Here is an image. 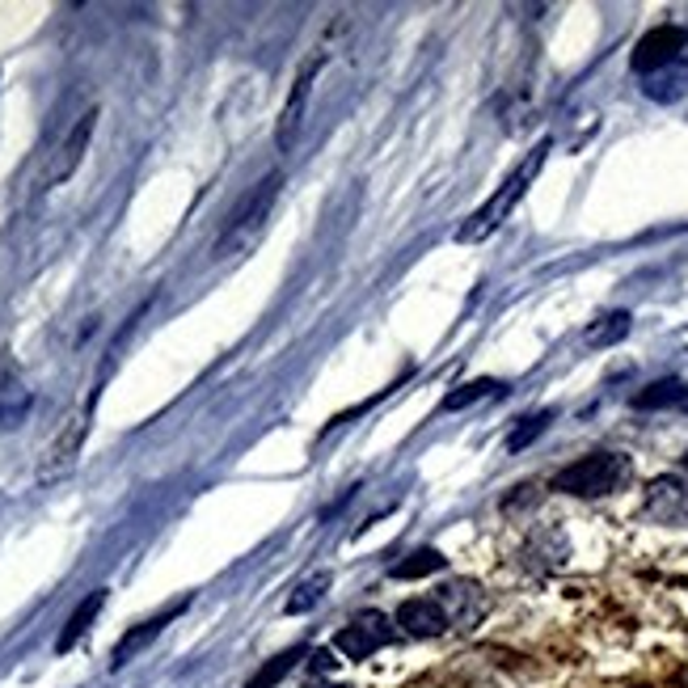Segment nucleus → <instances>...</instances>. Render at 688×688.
Wrapping results in <instances>:
<instances>
[{
  "instance_id": "nucleus-1",
  "label": "nucleus",
  "mask_w": 688,
  "mask_h": 688,
  "mask_svg": "<svg viewBox=\"0 0 688 688\" xmlns=\"http://www.w3.org/2000/svg\"><path fill=\"white\" fill-rule=\"evenodd\" d=\"M550 148H553V139H541V144L523 157L520 166H516V173H511V178H507V182H503V187H498V191L490 194L465 224H461V228H456V241H465V246L469 241H486L495 228H503V221L516 212V203H520L523 194H528V187L537 182V173H541V166H545Z\"/></svg>"
},
{
  "instance_id": "nucleus-2",
  "label": "nucleus",
  "mask_w": 688,
  "mask_h": 688,
  "mask_svg": "<svg viewBox=\"0 0 688 688\" xmlns=\"http://www.w3.org/2000/svg\"><path fill=\"white\" fill-rule=\"evenodd\" d=\"M279 187H283V173H267V178L233 207L221 241H216V258L233 253V249H246L249 241L262 233V224H267V216H271V207H275V199H279Z\"/></svg>"
},
{
  "instance_id": "nucleus-3",
  "label": "nucleus",
  "mask_w": 688,
  "mask_h": 688,
  "mask_svg": "<svg viewBox=\"0 0 688 688\" xmlns=\"http://www.w3.org/2000/svg\"><path fill=\"white\" fill-rule=\"evenodd\" d=\"M630 477V461L621 452H591L575 465H566L557 477H553V490L562 495H578V498H596V495H612L621 482Z\"/></svg>"
},
{
  "instance_id": "nucleus-4",
  "label": "nucleus",
  "mask_w": 688,
  "mask_h": 688,
  "mask_svg": "<svg viewBox=\"0 0 688 688\" xmlns=\"http://www.w3.org/2000/svg\"><path fill=\"white\" fill-rule=\"evenodd\" d=\"M688 52V34L680 26H655L651 34H642L638 38V47H633V72L638 77H655L663 68H672V64H680Z\"/></svg>"
},
{
  "instance_id": "nucleus-5",
  "label": "nucleus",
  "mask_w": 688,
  "mask_h": 688,
  "mask_svg": "<svg viewBox=\"0 0 688 688\" xmlns=\"http://www.w3.org/2000/svg\"><path fill=\"white\" fill-rule=\"evenodd\" d=\"M322 64H326V59L313 56L301 68V72H296V81H292V93H287V102H283V114H279V127H275L279 153H292V144H296V136H301L304 111H308V98H313V81H317Z\"/></svg>"
},
{
  "instance_id": "nucleus-6",
  "label": "nucleus",
  "mask_w": 688,
  "mask_h": 688,
  "mask_svg": "<svg viewBox=\"0 0 688 688\" xmlns=\"http://www.w3.org/2000/svg\"><path fill=\"white\" fill-rule=\"evenodd\" d=\"M93 132H98V111H84L81 119H77V127L68 132V139L59 144L56 161H52V169H47L43 187H59V182H68V178L77 173L84 148H89V139H93Z\"/></svg>"
},
{
  "instance_id": "nucleus-7",
  "label": "nucleus",
  "mask_w": 688,
  "mask_h": 688,
  "mask_svg": "<svg viewBox=\"0 0 688 688\" xmlns=\"http://www.w3.org/2000/svg\"><path fill=\"white\" fill-rule=\"evenodd\" d=\"M84 431H89V410L72 414V418L64 422V431L56 436V443L47 448L43 477H59V473H68V469L77 465V456H81V443H84Z\"/></svg>"
},
{
  "instance_id": "nucleus-8",
  "label": "nucleus",
  "mask_w": 688,
  "mask_h": 688,
  "mask_svg": "<svg viewBox=\"0 0 688 688\" xmlns=\"http://www.w3.org/2000/svg\"><path fill=\"white\" fill-rule=\"evenodd\" d=\"M436 605L443 608L448 625H473V621L486 612V600H482L477 583H443Z\"/></svg>"
},
{
  "instance_id": "nucleus-9",
  "label": "nucleus",
  "mask_w": 688,
  "mask_h": 688,
  "mask_svg": "<svg viewBox=\"0 0 688 688\" xmlns=\"http://www.w3.org/2000/svg\"><path fill=\"white\" fill-rule=\"evenodd\" d=\"M397 625L410 633V638H440L448 630V617H443V608L436 600L418 596V600H406V605L397 608Z\"/></svg>"
},
{
  "instance_id": "nucleus-10",
  "label": "nucleus",
  "mask_w": 688,
  "mask_h": 688,
  "mask_svg": "<svg viewBox=\"0 0 688 688\" xmlns=\"http://www.w3.org/2000/svg\"><path fill=\"white\" fill-rule=\"evenodd\" d=\"M182 608H187V600L169 605L166 612H161V617H153V621H139L136 630L123 633V638H119V646H114V655H111V667H123V663H132V655H136V651H144V646H148V642H153L157 633L166 630V625L173 621V617H178V612H182Z\"/></svg>"
},
{
  "instance_id": "nucleus-11",
  "label": "nucleus",
  "mask_w": 688,
  "mask_h": 688,
  "mask_svg": "<svg viewBox=\"0 0 688 688\" xmlns=\"http://www.w3.org/2000/svg\"><path fill=\"white\" fill-rule=\"evenodd\" d=\"M646 507L651 516H659L667 523H685L688 520V490L676 477H655L651 490H646Z\"/></svg>"
},
{
  "instance_id": "nucleus-12",
  "label": "nucleus",
  "mask_w": 688,
  "mask_h": 688,
  "mask_svg": "<svg viewBox=\"0 0 688 688\" xmlns=\"http://www.w3.org/2000/svg\"><path fill=\"white\" fill-rule=\"evenodd\" d=\"M102 605H106V587H98L93 596H84L81 605L72 608V617H68V625H64V633L56 638V651L59 655H68L77 642H81L84 633H89V625L98 621V612H102Z\"/></svg>"
},
{
  "instance_id": "nucleus-13",
  "label": "nucleus",
  "mask_w": 688,
  "mask_h": 688,
  "mask_svg": "<svg viewBox=\"0 0 688 688\" xmlns=\"http://www.w3.org/2000/svg\"><path fill=\"white\" fill-rule=\"evenodd\" d=\"M672 406H685L688 410V385L667 376V381H655L642 393H633V410H672Z\"/></svg>"
},
{
  "instance_id": "nucleus-14",
  "label": "nucleus",
  "mask_w": 688,
  "mask_h": 688,
  "mask_svg": "<svg viewBox=\"0 0 688 688\" xmlns=\"http://www.w3.org/2000/svg\"><path fill=\"white\" fill-rule=\"evenodd\" d=\"M642 89H646V98H655V102H676L680 93L688 89V64H672V68H663L655 77H642Z\"/></svg>"
},
{
  "instance_id": "nucleus-15",
  "label": "nucleus",
  "mask_w": 688,
  "mask_h": 688,
  "mask_svg": "<svg viewBox=\"0 0 688 688\" xmlns=\"http://www.w3.org/2000/svg\"><path fill=\"white\" fill-rule=\"evenodd\" d=\"M30 410V388H22L18 381H4L0 385V436L13 431Z\"/></svg>"
},
{
  "instance_id": "nucleus-16",
  "label": "nucleus",
  "mask_w": 688,
  "mask_h": 688,
  "mask_svg": "<svg viewBox=\"0 0 688 688\" xmlns=\"http://www.w3.org/2000/svg\"><path fill=\"white\" fill-rule=\"evenodd\" d=\"M507 385L503 381H473V385H461L452 388L448 397H443V410H469V406H477V402H486V397H503Z\"/></svg>"
},
{
  "instance_id": "nucleus-17",
  "label": "nucleus",
  "mask_w": 688,
  "mask_h": 688,
  "mask_svg": "<svg viewBox=\"0 0 688 688\" xmlns=\"http://www.w3.org/2000/svg\"><path fill=\"white\" fill-rule=\"evenodd\" d=\"M630 330H633L630 313H605V317L587 330V347H617Z\"/></svg>"
},
{
  "instance_id": "nucleus-18",
  "label": "nucleus",
  "mask_w": 688,
  "mask_h": 688,
  "mask_svg": "<svg viewBox=\"0 0 688 688\" xmlns=\"http://www.w3.org/2000/svg\"><path fill=\"white\" fill-rule=\"evenodd\" d=\"M448 566V557L440 550H414L406 562L393 566V578H427V575H440Z\"/></svg>"
},
{
  "instance_id": "nucleus-19",
  "label": "nucleus",
  "mask_w": 688,
  "mask_h": 688,
  "mask_svg": "<svg viewBox=\"0 0 688 688\" xmlns=\"http://www.w3.org/2000/svg\"><path fill=\"white\" fill-rule=\"evenodd\" d=\"M334 646H338V651H342L347 659H368L372 651H381V642H376L372 633L363 630L359 621H351L347 630H338V638H334Z\"/></svg>"
},
{
  "instance_id": "nucleus-20",
  "label": "nucleus",
  "mask_w": 688,
  "mask_h": 688,
  "mask_svg": "<svg viewBox=\"0 0 688 688\" xmlns=\"http://www.w3.org/2000/svg\"><path fill=\"white\" fill-rule=\"evenodd\" d=\"M301 659H304V646H292V651H283V655H275V659L267 663V667H262V672H258V676H253V680H249L246 688H275L279 680H283V676H287V672H292V667H296Z\"/></svg>"
},
{
  "instance_id": "nucleus-21",
  "label": "nucleus",
  "mask_w": 688,
  "mask_h": 688,
  "mask_svg": "<svg viewBox=\"0 0 688 688\" xmlns=\"http://www.w3.org/2000/svg\"><path fill=\"white\" fill-rule=\"evenodd\" d=\"M550 422H553V410H541V414H528V418H520V427L507 436V452H520V448H528V443L550 427Z\"/></svg>"
},
{
  "instance_id": "nucleus-22",
  "label": "nucleus",
  "mask_w": 688,
  "mask_h": 688,
  "mask_svg": "<svg viewBox=\"0 0 688 688\" xmlns=\"http://www.w3.org/2000/svg\"><path fill=\"white\" fill-rule=\"evenodd\" d=\"M326 587H330V575H313L308 583H301L296 596L287 600V612H308V608H317L322 596H326Z\"/></svg>"
},
{
  "instance_id": "nucleus-23",
  "label": "nucleus",
  "mask_w": 688,
  "mask_h": 688,
  "mask_svg": "<svg viewBox=\"0 0 688 688\" xmlns=\"http://www.w3.org/2000/svg\"><path fill=\"white\" fill-rule=\"evenodd\" d=\"M356 621H359V625H363L368 633H372V638H376L381 646H385V642H393V621H388L385 612H359Z\"/></svg>"
},
{
  "instance_id": "nucleus-24",
  "label": "nucleus",
  "mask_w": 688,
  "mask_h": 688,
  "mask_svg": "<svg viewBox=\"0 0 688 688\" xmlns=\"http://www.w3.org/2000/svg\"><path fill=\"white\" fill-rule=\"evenodd\" d=\"M330 667H334L330 651H313V672H330Z\"/></svg>"
},
{
  "instance_id": "nucleus-25",
  "label": "nucleus",
  "mask_w": 688,
  "mask_h": 688,
  "mask_svg": "<svg viewBox=\"0 0 688 688\" xmlns=\"http://www.w3.org/2000/svg\"><path fill=\"white\" fill-rule=\"evenodd\" d=\"M685 473H688V452H685Z\"/></svg>"
}]
</instances>
